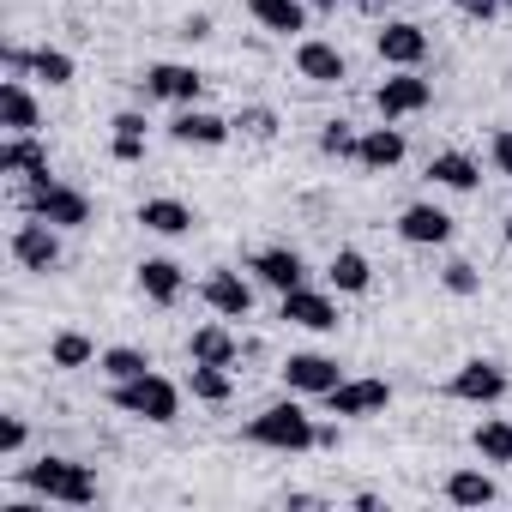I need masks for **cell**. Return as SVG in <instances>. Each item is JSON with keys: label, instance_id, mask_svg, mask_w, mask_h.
Wrapping results in <instances>:
<instances>
[{"label": "cell", "instance_id": "6da1fadb", "mask_svg": "<svg viewBox=\"0 0 512 512\" xmlns=\"http://www.w3.org/2000/svg\"><path fill=\"white\" fill-rule=\"evenodd\" d=\"M19 482L43 500H61V506H91L97 500V476L73 458H37V464L19 470Z\"/></svg>", "mask_w": 512, "mask_h": 512}, {"label": "cell", "instance_id": "7a4b0ae2", "mask_svg": "<svg viewBox=\"0 0 512 512\" xmlns=\"http://www.w3.org/2000/svg\"><path fill=\"white\" fill-rule=\"evenodd\" d=\"M247 440L253 446H272V452H308V446H320V428H314V416L290 398V404H272V410H260L247 422Z\"/></svg>", "mask_w": 512, "mask_h": 512}, {"label": "cell", "instance_id": "3957f363", "mask_svg": "<svg viewBox=\"0 0 512 512\" xmlns=\"http://www.w3.org/2000/svg\"><path fill=\"white\" fill-rule=\"evenodd\" d=\"M109 404L139 416V422H175L181 416V392L163 380V374H139V380H115L109 386Z\"/></svg>", "mask_w": 512, "mask_h": 512}, {"label": "cell", "instance_id": "277c9868", "mask_svg": "<svg viewBox=\"0 0 512 512\" xmlns=\"http://www.w3.org/2000/svg\"><path fill=\"white\" fill-rule=\"evenodd\" d=\"M25 211L43 217V223H55V229H85V223H91V199H85L79 187L55 181V175H43V181L25 187Z\"/></svg>", "mask_w": 512, "mask_h": 512}, {"label": "cell", "instance_id": "5b68a950", "mask_svg": "<svg viewBox=\"0 0 512 512\" xmlns=\"http://www.w3.org/2000/svg\"><path fill=\"white\" fill-rule=\"evenodd\" d=\"M278 374H284V386H290V392H302V398H326L332 386H344V368H338V356H320V350H302V356H290Z\"/></svg>", "mask_w": 512, "mask_h": 512}, {"label": "cell", "instance_id": "8992f818", "mask_svg": "<svg viewBox=\"0 0 512 512\" xmlns=\"http://www.w3.org/2000/svg\"><path fill=\"white\" fill-rule=\"evenodd\" d=\"M506 386H512V380H506V368H500V362H488V356H476V362H464V368L452 374V386H446V392H452L458 404H500V398H506Z\"/></svg>", "mask_w": 512, "mask_h": 512}, {"label": "cell", "instance_id": "52a82bcc", "mask_svg": "<svg viewBox=\"0 0 512 512\" xmlns=\"http://www.w3.org/2000/svg\"><path fill=\"white\" fill-rule=\"evenodd\" d=\"M13 260H19L25 272H55V266H61V235H55V223H43V217L19 223V229H13Z\"/></svg>", "mask_w": 512, "mask_h": 512}, {"label": "cell", "instance_id": "ba28073f", "mask_svg": "<svg viewBox=\"0 0 512 512\" xmlns=\"http://www.w3.org/2000/svg\"><path fill=\"white\" fill-rule=\"evenodd\" d=\"M199 85H205V73H199V67H181V61H157V67H145V79H139V91H145L151 103H193Z\"/></svg>", "mask_w": 512, "mask_h": 512}, {"label": "cell", "instance_id": "9c48e42d", "mask_svg": "<svg viewBox=\"0 0 512 512\" xmlns=\"http://www.w3.org/2000/svg\"><path fill=\"white\" fill-rule=\"evenodd\" d=\"M428 103H434V85L416 79V67H398V79H386V85L374 91V109H380L386 121H398V115H422Z\"/></svg>", "mask_w": 512, "mask_h": 512}, {"label": "cell", "instance_id": "30bf717a", "mask_svg": "<svg viewBox=\"0 0 512 512\" xmlns=\"http://www.w3.org/2000/svg\"><path fill=\"white\" fill-rule=\"evenodd\" d=\"M386 404H392V386H386V380H344V386L326 392V410L344 416V422H356V416H380Z\"/></svg>", "mask_w": 512, "mask_h": 512}, {"label": "cell", "instance_id": "8fae6325", "mask_svg": "<svg viewBox=\"0 0 512 512\" xmlns=\"http://www.w3.org/2000/svg\"><path fill=\"white\" fill-rule=\"evenodd\" d=\"M284 320L302 326V332H338V302L308 290V284H296V290H284Z\"/></svg>", "mask_w": 512, "mask_h": 512}, {"label": "cell", "instance_id": "7c38bea8", "mask_svg": "<svg viewBox=\"0 0 512 512\" xmlns=\"http://www.w3.org/2000/svg\"><path fill=\"white\" fill-rule=\"evenodd\" d=\"M199 296H205V308L223 314V320H247V314H253V290H247L241 272H211V278L199 284Z\"/></svg>", "mask_w": 512, "mask_h": 512}, {"label": "cell", "instance_id": "4fadbf2b", "mask_svg": "<svg viewBox=\"0 0 512 512\" xmlns=\"http://www.w3.org/2000/svg\"><path fill=\"white\" fill-rule=\"evenodd\" d=\"M253 278H260V284H272V290L284 296V290L308 284V260H302L296 247H266V253H253Z\"/></svg>", "mask_w": 512, "mask_h": 512}, {"label": "cell", "instance_id": "5bb4252c", "mask_svg": "<svg viewBox=\"0 0 512 512\" xmlns=\"http://www.w3.org/2000/svg\"><path fill=\"white\" fill-rule=\"evenodd\" d=\"M0 175L43 181V175H49V145H43L37 133H7V145H0Z\"/></svg>", "mask_w": 512, "mask_h": 512}, {"label": "cell", "instance_id": "9a60e30c", "mask_svg": "<svg viewBox=\"0 0 512 512\" xmlns=\"http://www.w3.org/2000/svg\"><path fill=\"white\" fill-rule=\"evenodd\" d=\"M374 49H380L386 67H422V55H428V31H422V25H386V31L374 37Z\"/></svg>", "mask_w": 512, "mask_h": 512}, {"label": "cell", "instance_id": "2e32d148", "mask_svg": "<svg viewBox=\"0 0 512 512\" xmlns=\"http://www.w3.org/2000/svg\"><path fill=\"white\" fill-rule=\"evenodd\" d=\"M169 133H175V145H205V151L229 145V121H223V115H211V109H193V103L175 115V127H169Z\"/></svg>", "mask_w": 512, "mask_h": 512}, {"label": "cell", "instance_id": "e0dca14e", "mask_svg": "<svg viewBox=\"0 0 512 512\" xmlns=\"http://www.w3.org/2000/svg\"><path fill=\"white\" fill-rule=\"evenodd\" d=\"M296 73L314 79V85H338V79H344V49L308 37V43H296Z\"/></svg>", "mask_w": 512, "mask_h": 512}, {"label": "cell", "instance_id": "ac0fdd59", "mask_svg": "<svg viewBox=\"0 0 512 512\" xmlns=\"http://www.w3.org/2000/svg\"><path fill=\"white\" fill-rule=\"evenodd\" d=\"M398 235H404L410 247H440V241H452V217H446L440 205H410V211L398 217Z\"/></svg>", "mask_w": 512, "mask_h": 512}, {"label": "cell", "instance_id": "d6986e66", "mask_svg": "<svg viewBox=\"0 0 512 512\" xmlns=\"http://www.w3.org/2000/svg\"><path fill=\"white\" fill-rule=\"evenodd\" d=\"M356 163L374 169V175H380V169H398V163H404V133H398V127H368L362 145H356Z\"/></svg>", "mask_w": 512, "mask_h": 512}, {"label": "cell", "instance_id": "ffe728a7", "mask_svg": "<svg viewBox=\"0 0 512 512\" xmlns=\"http://www.w3.org/2000/svg\"><path fill=\"white\" fill-rule=\"evenodd\" d=\"M139 290H145V302L175 308V302H181V290H187V278H181V266H175V260H145V266H139Z\"/></svg>", "mask_w": 512, "mask_h": 512}, {"label": "cell", "instance_id": "44dd1931", "mask_svg": "<svg viewBox=\"0 0 512 512\" xmlns=\"http://www.w3.org/2000/svg\"><path fill=\"white\" fill-rule=\"evenodd\" d=\"M247 13L260 19L266 31H278V37L308 31V0H247Z\"/></svg>", "mask_w": 512, "mask_h": 512}, {"label": "cell", "instance_id": "7402d4cb", "mask_svg": "<svg viewBox=\"0 0 512 512\" xmlns=\"http://www.w3.org/2000/svg\"><path fill=\"white\" fill-rule=\"evenodd\" d=\"M37 97L25 91V79H7V85H0V127H7V133H37Z\"/></svg>", "mask_w": 512, "mask_h": 512}, {"label": "cell", "instance_id": "603a6c76", "mask_svg": "<svg viewBox=\"0 0 512 512\" xmlns=\"http://www.w3.org/2000/svg\"><path fill=\"white\" fill-rule=\"evenodd\" d=\"M326 278H332L338 296H362V290L374 284V266L362 260L356 247H338V253H332V266H326Z\"/></svg>", "mask_w": 512, "mask_h": 512}, {"label": "cell", "instance_id": "cb8c5ba5", "mask_svg": "<svg viewBox=\"0 0 512 512\" xmlns=\"http://www.w3.org/2000/svg\"><path fill=\"white\" fill-rule=\"evenodd\" d=\"M428 175H434L440 187H452V193H476V187H482V169H476V157H464V151H440V157L428 163Z\"/></svg>", "mask_w": 512, "mask_h": 512}, {"label": "cell", "instance_id": "d4e9b609", "mask_svg": "<svg viewBox=\"0 0 512 512\" xmlns=\"http://www.w3.org/2000/svg\"><path fill=\"white\" fill-rule=\"evenodd\" d=\"M139 223H145L151 235H187V229H193V211H187L181 199H145V205H139Z\"/></svg>", "mask_w": 512, "mask_h": 512}, {"label": "cell", "instance_id": "484cf974", "mask_svg": "<svg viewBox=\"0 0 512 512\" xmlns=\"http://www.w3.org/2000/svg\"><path fill=\"white\" fill-rule=\"evenodd\" d=\"M187 356H193V362H217V368H229V362L241 356V344H235L229 326H199L193 344H187Z\"/></svg>", "mask_w": 512, "mask_h": 512}, {"label": "cell", "instance_id": "4316f807", "mask_svg": "<svg viewBox=\"0 0 512 512\" xmlns=\"http://www.w3.org/2000/svg\"><path fill=\"white\" fill-rule=\"evenodd\" d=\"M446 500H452V506H494L500 488H494V476H482V470H452V476H446Z\"/></svg>", "mask_w": 512, "mask_h": 512}, {"label": "cell", "instance_id": "83f0119b", "mask_svg": "<svg viewBox=\"0 0 512 512\" xmlns=\"http://www.w3.org/2000/svg\"><path fill=\"white\" fill-rule=\"evenodd\" d=\"M97 368L109 374V386L115 380H139V374H151V356L145 350H133V344H115V350H103L97 356Z\"/></svg>", "mask_w": 512, "mask_h": 512}, {"label": "cell", "instance_id": "f1b7e54d", "mask_svg": "<svg viewBox=\"0 0 512 512\" xmlns=\"http://www.w3.org/2000/svg\"><path fill=\"white\" fill-rule=\"evenodd\" d=\"M476 452L488 458V464H512V422H500V416H488V422H476Z\"/></svg>", "mask_w": 512, "mask_h": 512}, {"label": "cell", "instance_id": "f546056e", "mask_svg": "<svg viewBox=\"0 0 512 512\" xmlns=\"http://www.w3.org/2000/svg\"><path fill=\"white\" fill-rule=\"evenodd\" d=\"M109 151H115V163H139L145 157V115H133V109L115 115V145Z\"/></svg>", "mask_w": 512, "mask_h": 512}, {"label": "cell", "instance_id": "4dcf8cb0", "mask_svg": "<svg viewBox=\"0 0 512 512\" xmlns=\"http://www.w3.org/2000/svg\"><path fill=\"white\" fill-rule=\"evenodd\" d=\"M193 398H205V404H229V392H235V380H229V368H217V362H193Z\"/></svg>", "mask_w": 512, "mask_h": 512}, {"label": "cell", "instance_id": "1f68e13d", "mask_svg": "<svg viewBox=\"0 0 512 512\" xmlns=\"http://www.w3.org/2000/svg\"><path fill=\"white\" fill-rule=\"evenodd\" d=\"M49 362H55V368H91V362H97V344H91L85 332H61V338L49 344Z\"/></svg>", "mask_w": 512, "mask_h": 512}, {"label": "cell", "instance_id": "d6a6232c", "mask_svg": "<svg viewBox=\"0 0 512 512\" xmlns=\"http://www.w3.org/2000/svg\"><path fill=\"white\" fill-rule=\"evenodd\" d=\"M31 79H43V85H73V55L37 49V55H31Z\"/></svg>", "mask_w": 512, "mask_h": 512}, {"label": "cell", "instance_id": "836d02e7", "mask_svg": "<svg viewBox=\"0 0 512 512\" xmlns=\"http://www.w3.org/2000/svg\"><path fill=\"white\" fill-rule=\"evenodd\" d=\"M356 145H362V139L350 133V121H332V127L320 133V151H326V157H356Z\"/></svg>", "mask_w": 512, "mask_h": 512}, {"label": "cell", "instance_id": "e575fe53", "mask_svg": "<svg viewBox=\"0 0 512 512\" xmlns=\"http://www.w3.org/2000/svg\"><path fill=\"white\" fill-rule=\"evenodd\" d=\"M440 284H446L452 296H476V290H482V278H476V266H464V260H452V266L440 272Z\"/></svg>", "mask_w": 512, "mask_h": 512}, {"label": "cell", "instance_id": "d590c367", "mask_svg": "<svg viewBox=\"0 0 512 512\" xmlns=\"http://www.w3.org/2000/svg\"><path fill=\"white\" fill-rule=\"evenodd\" d=\"M25 440H31V428H25V416H0V452H7V458H13V452H19Z\"/></svg>", "mask_w": 512, "mask_h": 512}, {"label": "cell", "instance_id": "8d00e7d4", "mask_svg": "<svg viewBox=\"0 0 512 512\" xmlns=\"http://www.w3.org/2000/svg\"><path fill=\"white\" fill-rule=\"evenodd\" d=\"M235 127H241V133H253V139H272V133H278V115H272V109H247Z\"/></svg>", "mask_w": 512, "mask_h": 512}, {"label": "cell", "instance_id": "74e56055", "mask_svg": "<svg viewBox=\"0 0 512 512\" xmlns=\"http://www.w3.org/2000/svg\"><path fill=\"white\" fill-rule=\"evenodd\" d=\"M458 13H464V19H476V25H488V19L500 13V0H458Z\"/></svg>", "mask_w": 512, "mask_h": 512}, {"label": "cell", "instance_id": "f35d334b", "mask_svg": "<svg viewBox=\"0 0 512 512\" xmlns=\"http://www.w3.org/2000/svg\"><path fill=\"white\" fill-rule=\"evenodd\" d=\"M494 169L512 181V127H506V133H494Z\"/></svg>", "mask_w": 512, "mask_h": 512}, {"label": "cell", "instance_id": "ab89813d", "mask_svg": "<svg viewBox=\"0 0 512 512\" xmlns=\"http://www.w3.org/2000/svg\"><path fill=\"white\" fill-rule=\"evenodd\" d=\"M7 73L25 79V73H31V49H7Z\"/></svg>", "mask_w": 512, "mask_h": 512}, {"label": "cell", "instance_id": "60d3db41", "mask_svg": "<svg viewBox=\"0 0 512 512\" xmlns=\"http://www.w3.org/2000/svg\"><path fill=\"white\" fill-rule=\"evenodd\" d=\"M181 37H193V43H199V37H211V19H205V13H193V19L181 25Z\"/></svg>", "mask_w": 512, "mask_h": 512}, {"label": "cell", "instance_id": "b9f144b4", "mask_svg": "<svg viewBox=\"0 0 512 512\" xmlns=\"http://www.w3.org/2000/svg\"><path fill=\"white\" fill-rule=\"evenodd\" d=\"M308 7H338V0H308Z\"/></svg>", "mask_w": 512, "mask_h": 512}, {"label": "cell", "instance_id": "7bdbcfd3", "mask_svg": "<svg viewBox=\"0 0 512 512\" xmlns=\"http://www.w3.org/2000/svg\"><path fill=\"white\" fill-rule=\"evenodd\" d=\"M506 241H512V217H506Z\"/></svg>", "mask_w": 512, "mask_h": 512}, {"label": "cell", "instance_id": "ee69618b", "mask_svg": "<svg viewBox=\"0 0 512 512\" xmlns=\"http://www.w3.org/2000/svg\"><path fill=\"white\" fill-rule=\"evenodd\" d=\"M500 7H512V0H500Z\"/></svg>", "mask_w": 512, "mask_h": 512}, {"label": "cell", "instance_id": "f6af8a7d", "mask_svg": "<svg viewBox=\"0 0 512 512\" xmlns=\"http://www.w3.org/2000/svg\"><path fill=\"white\" fill-rule=\"evenodd\" d=\"M368 7H380V0H368Z\"/></svg>", "mask_w": 512, "mask_h": 512}]
</instances>
